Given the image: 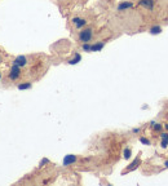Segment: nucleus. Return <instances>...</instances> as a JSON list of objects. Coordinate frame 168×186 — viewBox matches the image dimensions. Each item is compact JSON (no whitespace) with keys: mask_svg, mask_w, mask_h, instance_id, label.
I'll list each match as a JSON object with an SVG mask.
<instances>
[{"mask_svg":"<svg viewBox=\"0 0 168 186\" xmlns=\"http://www.w3.org/2000/svg\"><path fill=\"white\" fill-rule=\"evenodd\" d=\"M78 39L82 44L83 43H91V40L93 39V29L92 27H83L79 31Z\"/></svg>","mask_w":168,"mask_h":186,"instance_id":"f257e3e1","label":"nucleus"},{"mask_svg":"<svg viewBox=\"0 0 168 186\" xmlns=\"http://www.w3.org/2000/svg\"><path fill=\"white\" fill-rule=\"evenodd\" d=\"M20 75H21V67L17 66V65H13V66L10 67L9 72H8L9 80H12V82H16V80L20 78Z\"/></svg>","mask_w":168,"mask_h":186,"instance_id":"f03ea898","label":"nucleus"},{"mask_svg":"<svg viewBox=\"0 0 168 186\" xmlns=\"http://www.w3.org/2000/svg\"><path fill=\"white\" fill-rule=\"evenodd\" d=\"M71 23H72L78 30H82L83 27H85L87 20H85V18H83V17H74L72 20H71Z\"/></svg>","mask_w":168,"mask_h":186,"instance_id":"7ed1b4c3","label":"nucleus"},{"mask_svg":"<svg viewBox=\"0 0 168 186\" xmlns=\"http://www.w3.org/2000/svg\"><path fill=\"white\" fill-rule=\"evenodd\" d=\"M139 5L142 8H146L149 10H153L155 7V0H140Z\"/></svg>","mask_w":168,"mask_h":186,"instance_id":"20e7f679","label":"nucleus"},{"mask_svg":"<svg viewBox=\"0 0 168 186\" xmlns=\"http://www.w3.org/2000/svg\"><path fill=\"white\" fill-rule=\"evenodd\" d=\"M13 65H17L20 67H25L27 65V57H25V56H17L13 61Z\"/></svg>","mask_w":168,"mask_h":186,"instance_id":"39448f33","label":"nucleus"},{"mask_svg":"<svg viewBox=\"0 0 168 186\" xmlns=\"http://www.w3.org/2000/svg\"><path fill=\"white\" fill-rule=\"evenodd\" d=\"M135 4L132 2H122L119 3V5H118V10L119 12H124V10H128L131 8H133Z\"/></svg>","mask_w":168,"mask_h":186,"instance_id":"423d86ee","label":"nucleus"},{"mask_svg":"<svg viewBox=\"0 0 168 186\" xmlns=\"http://www.w3.org/2000/svg\"><path fill=\"white\" fill-rule=\"evenodd\" d=\"M78 160L76 158V155H72V154H69V155H66V157L64 158V165L67 167V165H71L74 164Z\"/></svg>","mask_w":168,"mask_h":186,"instance_id":"0eeeda50","label":"nucleus"},{"mask_svg":"<svg viewBox=\"0 0 168 186\" xmlns=\"http://www.w3.org/2000/svg\"><path fill=\"white\" fill-rule=\"evenodd\" d=\"M140 163H141V160H140V158L137 157V158H136V159L133 160L132 163H131V164L127 167V169L124 171L123 173H128V172H132V171H135V169H136V168H137V167L140 165Z\"/></svg>","mask_w":168,"mask_h":186,"instance_id":"6e6552de","label":"nucleus"},{"mask_svg":"<svg viewBox=\"0 0 168 186\" xmlns=\"http://www.w3.org/2000/svg\"><path fill=\"white\" fill-rule=\"evenodd\" d=\"M105 47V41H97L95 44H91V52H100Z\"/></svg>","mask_w":168,"mask_h":186,"instance_id":"1a4fd4ad","label":"nucleus"},{"mask_svg":"<svg viewBox=\"0 0 168 186\" xmlns=\"http://www.w3.org/2000/svg\"><path fill=\"white\" fill-rule=\"evenodd\" d=\"M160 146L163 149H167V146H168V132H162L160 133Z\"/></svg>","mask_w":168,"mask_h":186,"instance_id":"9d476101","label":"nucleus"},{"mask_svg":"<svg viewBox=\"0 0 168 186\" xmlns=\"http://www.w3.org/2000/svg\"><path fill=\"white\" fill-rule=\"evenodd\" d=\"M80 61H82V56H80L79 53H75L71 60L67 61V64H69V65H76V64H79Z\"/></svg>","mask_w":168,"mask_h":186,"instance_id":"9b49d317","label":"nucleus"},{"mask_svg":"<svg viewBox=\"0 0 168 186\" xmlns=\"http://www.w3.org/2000/svg\"><path fill=\"white\" fill-rule=\"evenodd\" d=\"M150 127L154 132H162V129H163V124L162 123H155V122H151L150 123Z\"/></svg>","mask_w":168,"mask_h":186,"instance_id":"f8f14e48","label":"nucleus"},{"mask_svg":"<svg viewBox=\"0 0 168 186\" xmlns=\"http://www.w3.org/2000/svg\"><path fill=\"white\" fill-rule=\"evenodd\" d=\"M149 31H150V34H153V35H159L162 31H163V29H162L159 25H155V26H151Z\"/></svg>","mask_w":168,"mask_h":186,"instance_id":"ddd939ff","label":"nucleus"},{"mask_svg":"<svg viewBox=\"0 0 168 186\" xmlns=\"http://www.w3.org/2000/svg\"><path fill=\"white\" fill-rule=\"evenodd\" d=\"M31 87H33V84H31L30 82H25V83L18 84V89H20V91H25V89H30Z\"/></svg>","mask_w":168,"mask_h":186,"instance_id":"4468645a","label":"nucleus"},{"mask_svg":"<svg viewBox=\"0 0 168 186\" xmlns=\"http://www.w3.org/2000/svg\"><path fill=\"white\" fill-rule=\"evenodd\" d=\"M131 157H132V150H131L129 147H126L123 151V158L124 159H129Z\"/></svg>","mask_w":168,"mask_h":186,"instance_id":"2eb2a0df","label":"nucleus"},{"mask_svg":"<svg viewBox=\"0 0 168 186\" xmlns=\"http://www.w3.org/2000/svg\"><path fill=\"white\" fill-rule=\"evenodd\" d=\"M82 49L84 52H91V43H83L82 44Z\"/></svg>","mask_w":168,"mask_h":186,"instance_id":"dca6fc26","label":"nucleus"},{"mask_svg":"<svg viewBox=\"0 0 168 186\" xmlns=\"http://www.w3.org/2000/svg\"><path fill=\"white\" fill-rule=\"evenodd\" d=\"M140 142H141V144H144V145H150L151 144L150 140L146 138V137H140Z\"/></svg>","mask_w":168,"mask_h":186,"instance_id":"f3484780","label":"nucleus"},{"mask_svg":"<svg viewBox=\"0 0 168 186\" xmlns=\"http://www.w3.org/2000/svg\"><path fill=\"white\" fill-rule=\"evenodd\" d=\"M45 164H49V159H47V158H43V159L40 160V163H39V167L41 168V167H44Z\"/></svg>","mask_w":168,"mask_h":186,"instance_id":"a211bd4d","label":"nucleus"},{"mask_svg":"<svg viewBox=\"0 0 168 186\" xmlns=\"http://www.w3.org/2000/svg\"><path fill=\"white\" fill-rule=\"evenodd\" d=\"M140 132H141V128H133V129H132V133L137 134V133H140Z\"/></svg>","mask_w":168,"mask_h":186,"instance_id":"6ab92c4d","label":"nucleus"},{"mask_svg":"<svg viewBox=\"0 0 168 186\" xmlns=\"http://www.w3.org/2000/svg\"><path fill=\"white\" fill-rule=\"evenodd\" d=\"M164 167H166V168H168V159H167L166 162H164Z\"/></svg>","mask_w":168,"mask_h":186,"instance_id":"aec40b11","label":"nucleus"},{"mask_svg":"<svg viewBox=\"0 0 168 186\" xmlns=\"http://www.w3.org/2000/svg\"><path fill=\"white\" fill-rule=\"evenodd\" d=\"M164 128H166L167 131H168V123H167V124H164Z\"/></svg>","mask_w":168,"mask_h":186,"instance_id":"412c9836","label":"nucleus"},{"mask_svg":"<svg viewBox=\"0 0 168 186\" xmlns=\"http://www.w3.org/2000/svg\"><path fill=\"white\" fill-rule=\"evenodd\" d=\"M2 62H3V58H2V57H0V64H2Z\"/></svg>","mask_w":168,"mask_h":186,"instance_id":"4be33fe9","label":"nucleus"},{"mask_svg":"<svg viewBox=\"0 0 168 186\" xmlns=\"http://www.w3.org/2000/svg\"><path fill=\"white\" fill-rule=\"evenodd\" d=\"M0 80H2V72H0Z\"/></svg>","mask_w":168,"mask_h":186,"instance_id":"5701e85b","label":"nucleus"}]
</instances>
